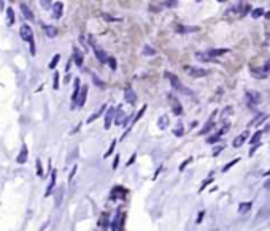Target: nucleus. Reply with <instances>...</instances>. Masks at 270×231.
<instances>
[{
    "instance_id": "obj_1",
    "label": "nucleus",
    "mask_w": 270,
    "mask_h": 231,
    "mask_svg": "<svg viewBox=\"0 0 270 231\" xmlns=\"http://www.w3.org/2000/svg\"><path fill=\"white\" fill-rule=\"evenodd\" d=\"M19 35L21 38L24 40L25 43H29L30 46V54L32 56H35V38H34V30H32V27L29 24H22L21 25V29H19Z\"/></svg>"
},
{
    "instance_id": "obj_2",
    "label": "nucleus",
    "mask_w": 270,
    "mask_h": 231,
    "mask_svg": "<svg viewBox=\"0 0 270 231\" xmlns=\"http://www.w3.org/2000/svg\"><path fill=\"white\" fill-rule=\"evenodd\" d=\"M88 43H89V46L92 48V51H94V54H96V57H97V60L99 62H102V63H105L106 62V59H108V56H106V52L97 45V41L94 40V36H89L88 38Z\"/></svg>"
},
{
    "instance_id": "obj_3",
    "label": "nucleus",
    "mask_w": 270,
    "mask_h": 231,
    "mask_svg": "<svg viewBox=\"0 0 270 231\" xmlns=\"http://www.w3.org/2000/svg\"><path fill=\"white\" fill-rule=\"evenodd\" d=\"M165 78H169L170 84H172V87H173L175 90H178V92H181V93H186V95H191V90H189L187 87H184V86L180 83V79H178L177 76H175V75H172V73L165 71Z\"/></svg>"
},
{
    "instance_id": "obj_4",
    "label": "nucleus",
    "mask_w": 270,
    "mask_h": 231,
    "mask_svg": "<svg viewBox=\"0 0 270 231\" xmlns=\"http://www.w3.org/2000/svg\"><path fill=\"white\" fill-rule=\"evenodd\" d=\"M245 95H246V100H248V106H251V108H254L261 101V93L256 92V90H246Z\"/></svg>"
},
{
    "instance_id": "obj_5",
    "label": "nucleus",
    "mask_w": 270,
    "mask_h": 231,
    "mask_svg": "<svg viewBox=\"0 0 270 231\" xmlns=\"http://www.w3.org/2000/svg\"><path fill=\"white\" fill-rule=\"evenodd\" d=\"M186 70H187V73L191 75L192 78H204V76L208 75V70L200 68V66H187Z\"/></svg>"
},
{
    "instance_id": "obj_6",
    "label": "nucleus",
    "mask_w": 270,
    "mask_h": 231,
    "mask_svg": "<svg viewBox=\"0 0 270 231\" xmlns=\"http://www.w3.org/2000/svg\"><path fill=\"white\" fill-rule=\"evenodd\" d=\"M88 86H81V89H79V93H78V98H76V105L79 106V108H83L84 106V103H86V97H88Z\"/></svg>"
},
{
    "instance_id": "obj_7",
    "label": "nucleus",
    "mask_w": 270,
    "mask_h": 231,
    "mask_svg": "<svg viewBox=\"0 0 270 231\" xmlns=\"http://www.w3.org/2000/svg\"><path fill=\"white\" fill-rule=\"evenodd\" d=\"M51 6H52V18L54 19H61L62 13H64V3L62 2H54Z\"/></svg>"
},
{
    "instance_id": "obj_8",
    "label": "nucleus",
    "mask_w": 270,
    "mask_h": 231,
    "mask_svg": "<svg viewBox=\"0 0 270 231\" xmlns=\"http://www.w3.org/2000/svg\"><path fill=\"white\" fill-rule=\"evenodd\" d=\"M79 89H81V81L79 78H75V86H73V93H72V109L76 108V98H78V93H79Z\"/></svg>"
},
{
    "instance_id": "obj_9",
    "label": "nucleus",
    "mask_w": 270,
    "mask_h": 231,
    "mask_svg": "<svg viewBox=\"0 0 270 231\" xmlns=\"http://www.w3.org/2000/svg\"><path fill=\"white\" fill-rule=\"evenodd\" d=\"M115 113H116L115 108H108L106 109V113H105V130H108L111 127V122L115 119Z\"/></svg>"
},
{
    "instance_id": "obj_10",
    "label": "nucleus",
    "mask_w": 270,
    "mask_h": 231,
    "mask_svg": "<svg viewBox=\"0 0 270 231\" xmlns=\"http://www.w3.org/2000/svg\"><path fill=\"white\" fill-rule=\"evenodd\" d=\"M248 135H250V131H248V130H246V131H243V133H240L238 136L234 139L232 146H234V147H241L243 144H245V141H246V138H248Z\"/></svg>"
},
{
    "instance_id": "obj_11",
    "label": "nucleus",
    "mask_w": 270,
    "mask_h": 231,
    "mask_svg": "<svg viewBox=\"0 0 270 231\" xmlns=\"http://www.w3.org/2000/svg\"><path fill=\"white\" fill-rule=\"evenodd\" d=\"M72 60L75 62V65H76V66H81V65H83V62H84L83 52H81V51H78V48H73V57H72Z\"/></svg>"
},
{
    "instance_id": "obj_12",
    "label": "nucleus",
    "mask_w": 270,
    "mask_h": 231,
    "mask_svg": "<svg viewBox=\"0 0 270 231\" xmlns=\"http://www.w3.org/2000/svg\"><path fill=\"white\" fill-rule=\"evenodd\" d=\"M124 100L129 105H135V103H137V95H135V92L132 89H126L124 90Z\"/></svg>"
},
{
    "instance_id": "obj_13",
    "label": "nucleus",
    "mask_w": 270,
    "mask_h": 231,
    "mask_svg": "<svg viewBox=\"0 0 270 231\" xmlns=\"http://www.w3.org/2000/svg\"><path fill=\"white\" fill-rule=\"evenodd\" d=\"M27 157H29V151H27V146H22V147H21L19 155L16 157V161L19 163V165H24V163L27 161Z\"/></svg>"
},
{
    "instance_id": "obj_14",
    "label": "nucleus",
    "mask_w": 270,
    "mask_h": 231,
    "mask_svg": "<svg viewBox=\"0 0 270 231\" xmlns=\"http://www.w3.org/2000/svg\"><path fill=\"white\" fill-rule=\"evenodd\" d=\"M56 176H57V171H56V169H52V173H51V182H49V185H48V188H46L45 196H49V195L52 193L54 187H56Z\"/></svg>"
},
{
    "instance_id": "obj_15",
    "label": "nucleus",
    "mask_w": 270,
    "mask_h": 231,
    "mask_svg": "<svg viewBox=\"0 0 270 231\" xmlns=\"http://www.w3.org/2000/svg\"><path fill=\"white\" fill-rule=\"evenodd\" d=\"M105 111H106V105H102V106H100L99 109H97L96 113H94L92 116H89V117H88V124H91V122H94V120H97V119H99V117H100V116L105 113Z\"/></svg>"
},
{
    "instance_id": "obj_16",
    "label": "nucleus",
    "mask_w": 270,
    "mask_h": 231,
    "mask_svg": "<svg viewBox=\"0 0 270 231\" xmlns=\"http://www.w3.org/2000/svg\"><path fill=\"white\" fill-rule=\"evenodd\" d=\"M19 8H21V13H22V16L25 18V19H29V21H32L34 19V13H32V10L27 6L25 3H21L19 5Z\"/></svg>"
},
{
    "instance_id": "obj_17",
    "label": "nucleus",
    "mask_w": 270,
    "mask_h": 231,
    "mask_svg": "<svg viewBox=\"0 0 270 231\" xmlns=\"http://www.w3.org/2000/svg\"><path fill=\"white\" fill-rule=\"evenodd\" d=\"M231 49H227V48H221V49H210L207 54L210 57H219V56H223V54H227Z\"/></svg>"
},
{
    "instance_id": "obj_18",
    "label": "nucleus",
    "mask_w": 270,
    "mask_h": 231,
    "mask_svg": "<svg viewBox=\"0 0 270 231\" xmlns=\"http://www.w3.org/2000/svg\"><path fill=\"white\" fill-rule=\"evenodd\" d=\"M169 124H170V119H169L167 116H160L159 120H157V125H159L160 130H165V128L169 127Z\"/></svg>"
},
{
    "instance_id": "obj_19",
    "label": "nucleus",
    "mask_w": 270,
    "mask_h": 231,
    "mask_svg": "<svg viewBox=\"0 0 270 231\" xmlns=\"http://www.w3.org/2000/svg\"><path fill=\"white\" fill-rule=\"evenodd\" d=\"M15 21H16L15 10H13V8H7V24L8 25H13V24H15Z\"/></svg>"
},
{
    "instance_id": "obj_20",
    "label": "nucleus",
    "mask_w": 270,
    "mask_h": 231,
    "mask_svg": "<svg viewBox=\"0 0 270 231\" xmlns=\"http://www.w3.org/2000/svg\"><path fill=\"white\" fill-rule=\"evenodd\" d=\"M196 59L200 60V62H214V57H210L208 54H205V52H197Z\"/></svg>"
},
{
    "instance_id": "obj_21",
    "label": "nucleus",
    "mask_w": 270,
    "mask_h": 231,
    "mask_svg": "<svg viewBox=\"0 0 270 231\" xmlns=\"http://www.w3.org/2000/svg\"><path fill=\"white\" fill-rule=\"evenodd\" d=\"M116 117L113 119L115 120V124L116 125H119V124H123V120H124V117H126V114L123 113V108H121V106H118V114H115Z\"/></svg>"
},
{
    "instance_id": "obj_22",
    "label": "nucleus",
    "mask_w": 270,
    "mask_h": 231,
    "mask_svg": "<svg viewBox=\"0 0 270 231\" xmlns=\"http://www.w3.org/2000/svg\"><path fill=\"white\" fill-rule=\"evenodd\" d=\"M199 27H184V25H178L177 32L178 33H191V32H197Z\"/></svg>"
},
{
    "instance_id": "obj_23",
    "label": "nucleus",
    "mask_w": 270,
    "mask_h": 231,
    "mask_svg": "<svg viewBox=\"0 0 270 231\" xmlns=\"http://www.w3.org/2000/svg\"><path fill=\"white\" fill-rule=\"evenodd\" d=\"M142 54H143V56H146V57H151V56H156V49L151 48L150 45H145L143 49H142Z\"/></svg>"
},
{
    "instance_id": "obj_24",
    "label": "nucleus",
    "mask_w": 270,
    "mask_h": 231,
    "mask_svg": "<svg viewBox=\"0 0 270 231\" xmlns=\"http://www.w3.org/2000/svg\"><path fill=\"white\" fill-rule=\"evenodd\" d=\"M251 206H253V203H251V201H245V203H241V204L238 206V212H240V214H246V212L251 209Z\"/></svg>"
},
{
    "instance_id": "obj_25",
    "label": "nucleus",
    "mask_w": 270,
    "mask_h": 231,
    "mask_svg": "<svg viewBox=\"0 0 270 231\" xmlns=\"http://www.w3.org/2000/svg\"><path fill=\"white\" fill-rule=\"evenodd\" d=\"M172 111H173V114L175 116H181V113H183V108H181V105L173 98V106H172Z\"/></svg>"
},
{
    "instance_id": "obj_26",
    "label": "nucleus",
    "mask_w": 270,
    "mask_h": 231,
    "mask_svg": "<svg viewBox=\"0 0 270 231\" xmlns=\"http://www.w3.org/2000/svg\"><path fill=\"white\" fill-rule=\"evenodd\" d=\"M213 127H214V122H213V120L210 119V120L207 122V124H205V127H204V128H202V130L199 131V135H207L208 131H211V128H213Z\"/></svg>"
},
{
    "instance_id": "obj_27",
    "label": "nucleus",
    "mask_w": 270,
    "mask_h": 231,
    "mask_svg": "<svg viewBox=\"0 0 270 231\" xmlns=\"http://www.w3.org/2000/svg\"><path fill=\"white\" fill-rule=\"evenodd\" d=\"M146 108H148L146 105H143V106H142V109L137 113V116L133 117V120H132V125H135V124H137V122L140 120V117H143V114H145V111H146Z\"/></svg>"
},
{
    "instance_id": "obj_28",
    "label": "nucleus",
    "mask_w": 270,
    "mask_h": 231,
    "mask_svg": "<svg viewBox=\"0 0 270 231\" xmlns=\"http://www.w3.org/2000/svg\"><path fill=\"white\" fill-rule=\"evenodd\" d=\"M45 33L49 36V38H52V36H56V27H52V25H45Z\"/></svg>"
},
{
    "instance_id": "obj_29",
    "label": "nucleus",
    "mask_w": 270,
    "mask_h": 231,
    "mask_svg": "<svg viewBox=\"0 0 270 231\" xmlns=\"http://www.w3.org/2000/svg\"><path fill=\"white\" fill-rule=\"evenodd\" d=\"M261 16H264V10H262V8H254V10L251 11V18H253V19H259Z\"/></svg>"
},
{
    "instance_id": "obj_30",
    "label": "nucleus",
    "mask_w": 270,
    "mask_h": 231,
    "mask_svg": "<svg viewBox=\"0 0 270 231\" xmlns=\"http://www.w3.org/2000/svg\"><path fill=\"white\" fill-rule=\"evenodd\" d=\"M261 136H262V131L259 130V131H256L253 136L250 138V144H256V143H259V139H261Z\"/></svg>"
},
{
    "instance_id": "obj_31",
    "label": "nucleus",
    "mask_w": 270,
    "mask_h": 231,
    "mask_svg": "<svg viewBox=\"0 0 270 231\" xmlns=\"http://www.w3.org/2000/svg\"><path fill=\"white\" fill-rule=\"evenodd\" d=\"M105 63H108V66H110L111 70H116V68H118V62H116V59H115V57H111V56L106 59V62H105Z\"/></svg>"
},
{
    "instance_id": "obj_32",
    "label": "nucleus",
    "mask_w": 270,
    "mask_h": 231,
    "mask_svg": "<svg viewBox=\"0 0 270 231\" xmlns=\"http://www.w3.org/2000/svg\"><path fill=\"white\" fill-rule=\"evenodd\" d=\"M59 60H61V56H59V54H56V56H54V59L49 62V70H54V68H56V66H57V63H59Z\"/></svg>"
},
{
    "instance_id": "obj_33",
    "label": "nucleus",
    "mask_w": 270,
    "mask_h": 231,
    "mask_svg": "<svg viewBox=\"0 0 270 231\" xmlns=\"http://www.w3.org/2000/svg\"><path fill=\"white\" fill-rule=\"evenodd\" d=\"M100 226H102L100 231H106L108 229V214H103L102 220H100Z\"/></svg>"
},
{
    "instance_id": "obj_34",
    "label": "nucleus",
    "mask_w": 270,
    "mask_h": 231,
    "mask_svg": "<svg viewBox=\"0 0 270 231\" xmlns=\"http://www.w3.org/2000/svg\"><path fill=\"white\" fill-rule=\"evenodd\" d=\"M173 135H175V136H183V135H184V128H183V125H181V124H178L177 127H175Z\"/></svg>"
},
{
    "instance_id": "obj_35",
    "label": "nucleus",
    "mask_w": 270,
    "mask_h": 231,
    "mask_svg": "<svg viewBox=\"0 0 270 231\" xmlns=\"http://www.w3.org/2000/svg\"><path fill=\"white\" fill-rule=\"evenodd\" d=\"M238 161H240V158H234L232 161H229V163H227V165H226V166L223 168V173H227V171H229V169H231V168H232L234 165H237V163H238Z\"/></svg>"
},
{
    "instance_id": "obj_36",
    "label": "nucleus",
    "mask_w": 270,
    "mask_h": 231,
    "mask_svg": "<svg viewBox=\"0 0 270 231\" xmlns=\"http://www.w3.org/2000/svg\"><path fill=\"white\" fill-rule=\"evenodd\" d=\"M116 143H118L116 139H113V141H111V144H110V147H108V151H106V154L103 155L105 158H106V157H110V155L113 154V151H115V147H116Z\"/></svg>"
},
{
    "instance_id": "obj_37",
    "label": "nucleus",
    "mask_w": 270,
    "mask_h": 231,
    "mask_svg": "<svg viewBox=\"0 0 270 231\" xmlns=\"http://www.w3.org/2000/svg\"><path fill=\"white\" fill-rule=\"evenodd\" d=\"M102 19H105V21H108V22H119V21H121L119 18H113V16H110V15H106V13H103V15H102Z\"/></svg>"
},
{
    "instance_id": "obj_38",
    "label": "nucleus",
    "mask_w": 270,
    "mask_h": 231,
    "mask_svg": "<svg viewBox=\"0 0 270 231\" xmlns=\"http://www.w3.org/2000/svg\"><path fill=\"white\" fill-rule=\"evenodd\" d=\"M219 139H221V135L216 133V135H213V136H210V138L207 139V143H208V144H214V143H218Z\"/></svg>"
},
{
    "instance_id": "obj_39",
    "label": "nucleus",
    "mask_w": 270,
    "mask_h": 231,
    "mask_svg": "<svg viewBox=\"0 0 270 231\" xmlns=\"http://www.w3.org/2000/svg\"><path fill=\"white\" fill-rule=\"evenodd\" d=\"M52 87H54V90L59 89V73H54V76H52Z\"/></svg>"
},
{
    "instance_id": "obj_40",
    "label": "nucleus",
    "mask_w": 270,
    "mask_h": 231,
    "mask_svg": "<svg viewBox=\"0 0 270 231\" xmlns=\"http://www.w3.org/2000/svg\"><path fill=\"white\" fill-rule=\"evenodd\" d=\"M37 176L38 178H43V166H42V161L37 160Z\"/></svg>"
},
{
    "instance_id": "obj_41",
    "label": "nucleus",
    "mask_w": 270,
    "mask_h": 231,
    "mask_svg": "<svg viewBox=\"0 0 270 231\" xmlns=\"http://www.w3.org/2000/svg\"><path fill=\"white\" fill-rule=\"evenodd\" d=\"M213 182V174H210V178L207 179V181H204V184H202V187H200V190H199V192H204V190H205V187L208 185V184H211Z\"/></svg>"
},
{
    "instance_id": "obj_42",
    "label": "nucleus",
    "mask_w": 270,
    "mask_h": 231,
    "mask_svg": "<svg viewBox=\"0 0 270 231\" xmlns=\"http://www.w3.org/2000/svg\"><path fill=\"white\" fill-rule=\"evenodd\" d=\"M40 3H42V6H43L45 10H48V8H51V5H52V0H40Z\"/></svg>"
},
{
    "instance_id": "obj_43",
    "label": "nucleus",
    "mask_w": 270,
    "mask_h": 231,
    "mask_svg": "<svg viewBox=\"0 0 270 231\" xmlns=\"http://www.w3.org/2000/svg\"><path fill=\"white\" fill-rule=\"evenodd\" d=\"M191 161H192V157L186 158V160H184V161L181 163V165H180V171H183V169H184V168H186V166H187V165H189V163H191Z\"/></svg>"
},
{
    "instance_id": "obj_44",
    "label": "nucleus",
    "mask_w": 270,
    "mask_h": 231,
    "mask_svg": "<svg viewBox=\"0 0 270 231\" xmlns=\"http://www.w3.org/2000/svg\"><path fill=\"white\" fill-rule=\"evenodd\" d=\"M261 144H262V143H256V144H253V149L250 151V157H253V155H254V152L258 151V147H259Z\"/></svg>"
},
{
    "instance_id": "obj_45",
    "label": "nucleus",
    "mask_w": 270,
    "mask_h": 231,
    "mask_svg": "<svg viewBox=\"0 0 270 231\" xmlns=\"http://www.w3.org/2000/svg\"><path fill=\"white\" fill-rule=\"evenodd\" d=\"M223 149H224V146H219V147H216L214 149V152H213V157H218L221 152H223Z\"/></svg>"
},
{
    "instance_id": "obj_46",
    "label": "nucleus",
    "mask_w": 270,
    "mask_h": 231,
    "mask_svg": "<svg viewBox=\"0 0 270 231\" xmlns=\"http://www.w3.org/2000/svg\"><path fill=\"white\" fill-rule=\"evenodd\" d=\"M165 6H169V8H175V6H177V0H169V2H165Z\"/></svg>"
},
{
    "instance_id": "obj_47",
    "label": "nucleus",
    "mask_w": 270,
    "mask_h": 231,
    "mask_svg": "<svg viewBox=\"0 0 270 231\" xmlns=\"http://www.w3.org/2000/svg\"><path fill=\"white\" fill-rule=\"evenodd\" d=\"M204 215H205V212H204V211H200V212H199V217H197V220H196V222H197V225H199V223H202V220H204Z\"/></svg>"
},
{
    "instance_id": "obj_48",
    "label": "nucleus",
    "mask_w": 270,
    "mask_h": 231,
    "mask_svg": "<svg viewBox=\"0 0 270 231\" xmlns=\"http://www.w3.org/2000/svg\"><path fill=\"white\" fill-rule=\"evenodd\" d=\"M76 169H78V166L75 165V166H73V169H72V173H70V176H69V181H70V182H72V181H73V178H75V173H76Z\"/></svg>"
},
{
    "instance_id": "obj_49",
    "label": "nucleus",
    "mask_w": 270,
    "mask_h": 231,
    "mask_svg": "<svg viewBox=\"0 0 270 231\" xmlns=\"http://www.w3.org/2000/svg\"><path fill=\"white\" fill-rule=\"evenodd\" d=\"M118 165H119V155L116 154V157H115V160H113V169H116Z\"/></svg>"
},
{
    "instance_id": "obj_50",
    "label": "nucleus",
    "mask_w": 270,
    "mask_h": 231,
    "mask_svg": "<svg viewBox=\"0 0 270 231\" xmlns=\"http://www.w3.org/2000/svg\"><path fill=\"white\" fill-rule=\"evenodd\" d=\"M135 158H137V154H133V155L130 157V160H127V166H130V165H132V163L135 161Z\"/></svg>"
},
{
    "instance_id": "obj_51",
    "label": "nucleus",
    "mask_w": 270,
    "mask_h": 231,
    "mask_svg": "<svg viewBox=\"0 0 270 231\" xmlns=\"http://www.w3.org/2000/svg\"><path fill=\"white\" fill-rule=\"evenodd\" d=\"M231 111H232V108H231V106H227V108H226V111H223V117H224V116H227Z\"/></svg>"
},
{
    "instance_id": "obj_52",
    "label": "nucleus",
    "mask_w": 270,
    "mask_h": 231,
    "mask_svg": "<svg viewBox=\"0 0 270 231\" xmlns=\"http://www.w3.org/2000/svg\"><path fill=\"white\" fill-rule=\"evenodd\" d=\"M92 78H94V83H96L97 86H102V83H100V81H99V78H97L96 75H92Z\"/></svg>"
},
{
    "instance_id": "obj_53",
    "label": "nucleus",
    "mask_w": 270,
    "mask_h": 231,
    "mask_svg": "<svg viewBox=\"0 0 270 231\" xmlns=\"http://www.w3.org/2000/svg\"><path fill=\"white\" fill-rule=\"evenodd\" d=\"M264 15H265V18H267V19H270V11H268V13H264Z\"/></svg>"
},
{
    "instance_id": "obj_54",
    "label": "nucleus",
    "mask_w": 270,
    "mask_h": 231,
    "mask_svg": "<svg viewBox=\"0 0 270 231\" xmlns=\"http://www.w3.org/2000/svg\"><path fill=\"white\" fill-rule=\"evenodd\" d=\"M264 176H270V169H268V171H265V173H264Z\"/></svg>"
},
{
    "instance_id": "obj_55",
    "label": "nucleus",
    "mask_w": 270,
    "mask_h": 231,
    "mask_svg": "<svg viewBox=\"0 0 270 231\" xmlns=\"http://www.w3.org/2000/svg\"><path fill=\"white\" fill-rule=\"evenodd\" d=\"M218 2H219V3H224V2H227V0H218Z\"/></svg>"
},
{
    "instance_id": "obj_56",
    "label": "nucleus",
    "mask_w": 270,
    "mask_h": 231,
    "mask_svg": "<svg viewBox=\"0 0 270 231\" xmlns=\"http://www.w3.org/2000/svg\"><path fill=\"white\" fill-rule=\"evenodd\" d=\"M196 2H202V0H196Z\"/></svg>"
}]
</instances>
